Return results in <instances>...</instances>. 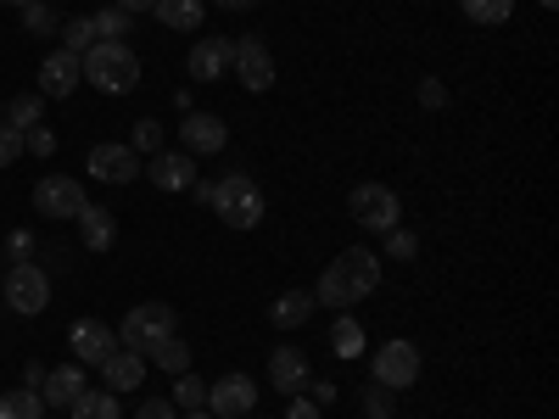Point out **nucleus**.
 I'll return each instance as SVG.
<instances>
[{
    "instance_id": "f257e3e1",
    "label": "nucleus",
    "mask_w": 559,
    "mask_h": 419,
    "mask_svg": "<svg viewBox=\"0 0 559 419\" xmlns=\"http://www.w3.org/2000/svg\"><path fill=\"white\" fill-rule=\"evenodd\" d=\"M381 286V258L376 252H364V247H347L331 268L319 274V286H313V302H324V308H353V302H364L369 291Z\"/></svg>"
},
{
    "instance_id": "f03ea898",
    "label": "nucleus",
    "mask_w": 559,
    "mask_h": 419,
    "mask_svg": "<svg viewBox=\"0 0 559 419\" xmlns=\"http://www.w3.org/2000/svg\"><path fill=\"white\" fill-rule=\"evenodd\" d=\"M84 79L102 89V96H129V89L140 84V57L129 51L123 39H96L90 51L79 57Z\"/></svg>"
},
{
    "instance_id": "7ed1b4c3",
    "label": "nucleus",
    "mask_w": 559,
    "mask_h": 419,
    "mask_svg": "<svg viewBox=\"0 0 559 419\" xmlns=\"http://www.w3.org/2000/svg\"><path fill=\"white\" fill-rule=\"evenodd\" d=\"M207 207H213L229 229H258V218H263V191H258L252 173H224V179L213 184Z\"/></svg>"
},
{
    "instance_id": "20e7f679",
    "label": "nucleus",
    "mask_w": 559,
    "mask_h": 419,
    "mask_svg": "<svg viewBox=\"0 0 559 419\" xmlns=\"http://www.w3.org/2000/svg\"><path fill=\"white\" fill-rule=\"evenodd\" d=\"M174 336V308L168 302H140V308H129L123 313V336H118V347H129V352H140L146 358L157 342H168Z\"/></svg>"
},
{
    "instance_id": "39448f33",
    "label": "nucleus",
    "mask_w": 559,
    "mask_h": 419,
    "mask_svg": "<svg viewBox=\"0 0 559 419\" xmlns=\"http://www.w3.org/2000/svg\"><path fill=\"white\" fill-rule=\"evenodd\" d=\"M347 213H353L364 229H381V236H386V229H397V218H403L397 191H392V184H376V179H369V184H353Z\"/></svg>"
},
{
    "instance_id": "423d86ee",
    "label": "nucleus",
    "mask_w": 559,
    "mask_h": 419,
    "mask_svg": "<svg viewBox=\"0 0 559 419\" xmlns=\"http://www.w3.org/2000/svg\"><path fill=\"white\" fill-rule=\"evenodd\" d=\"M7 302L17 313H45L51 308V274H45L39 263H12L7 268Z\"/></svg>"
},
{
    "instance_id": "0eeeda50",
    "label": "nucleus",
    "mask_w": 559,
    "mask_h": 419,
    "mask_svg": "<svg viewBox=\"0 0 559 419\" xmlns=\"http://www.w3.org/2000/svg\"><path fill=\"white\" fill-rule=\"evenodd\" d=\"M34 213H45V218H79V213H84L79 179H68V173H45V179L34 184Z\"/></svg>"
},
{
    "instance_id": "6e6552de",
    "label": "nucleus",
    "mask_w": 559,
    "mask_h": 419,
    "mask_svg": "<svg viewBox=\"0 0 559 419\" xmlns=\"http://www.w3.org/2000/svg\"><path fill=\"white\" fill-rule=\"evenodd\" d=\"M414 381H419V347H414V342H386V347L376 352V386L403 392V386H414Z\"/></svg>"
},
{
    "instance_id": "1a4fd4ad",
    "label": "nucleus",
    "mask_w": 559,
    "mask_h": 419,
    "mask_svg": "<svg viewBox=\"0 0 559 419\" xmlns=\"http://www.w3.org/2000/svg\"><path fill=\"white\" fill-rule=\"evenodd\" d=\"M84 168H90V179H102V184H129L140 173V152L118 146V140H102V146H90Z\"/></svg>"
},
{
    "instance_id": "9d476101",
    "label": "nucleus",
    "mask_w": 559,
    "mask_h": 419,
    "mask_svg": "<svg viewBox=\"0 0 559 419\" xmlns=\"http://www.w3.org/2000/svg\"><path fill=\"white\" fill-rule=\"evenodd\" d=\"M252 403H258L252 375H224V381L207 386V414H213V419H247Z\"/></svg>"
},
{
    "instance_id": "9b49d317",
    "label": "nucleus",
    "mask_w": 559,
    "mask_h": 419,
    "mask_svg": "<svg viewBox=\"0 0 559 419\" xmlns=\"http://www.w3.org/2000/svg\"><path fill=\"white\" fill-rule=\"evenodd\" d=\"M68 347H73V363H107L118 352V336L107 331L102 319H73V331H68Z\"/></svg>"
},
{
    "instance_id": "f8f14e48",
    "label": "nucleus",
    "mask_w": 559,
    "mask_h": 419,
    "mask_svg": "<svg viewBox=\"0 0 559 419\" xmlns=\"http://www.w3.org/2000/svg\"><path fill=\"white\" fill-rule=\"evenodd\" d=\"M229 62H236V45L218 39V34H202V39L191 45V57H185V68H191V79H197V84L224 79V73H229Z\"/></svg>"
},
{
    "instance_id": "ddd939ff",
    "label": "nucleus",
    "mask_w": 559,
    "mask_h": 419,
    "mask_svg": "<svg viewBox=\"0 0 559 419\" xmlns=\"http://www.w3.org/2000/svg\"><path fill=\"white\" fill-rule=\"evenodd\" d=\"M229 68H236V79L252 89V96H263V89L274 84V57L263 51V39H258V34L236 39V62H229Z\"/></svg>"
},
{
    "instance_id": "4468645a",
    "label": "nucleus",
    "mask_w": 559,
    "mask_h": 419,
    "mask_svg": "<svg viewBox=\"0 0 559 419\" xmlns=\"http://www.w3.org/2000/svg\"><path fill=\"white\" fill-rule=\"evenodd\" d=\"M157 191H191L197 184V157L191 152H152V163L140 168Z\"/></svg>"
},
{
    "instance_id": "2eb2a0df",
    "label": "nucleus",
    "mask_w": 559,
    "mask_h": 419,
    "mask_svg": "<svg viewBox=\"0 0 559 419\" xmlns=\"http://www.w3.org/2000/svg\"><path fill=\"white\" fill-rule=\"evenodd\" d=\"M79 79H84L79 57L73 51H51V57L39 62V96L45 101H62V96H73V89H79Z\"/></svg>"
},
{
    "instance_id": "dca6fc26",
    "label": "nucleus",
    "mask_w": 559,
    "mask_h": 419,
    "mask_svg": "<svg viewBox=\"0 0 559 419\" xmlns=\"http://www.w3.org/2000/svg\"><path fill=\"white\" fill-rule=\"evenodd\" d=\"M179 140H185V152H191V157H213V152L229 146V129L213 112H191V118L179 123Z\"/></svg>"
},
{
    "instance_id": "f3484780",
    "label": "nucleus",
    "mask_w": 559,
    "mask_h": 419,
    "mask_svg": "<svg viewBox=\"0 0 559 419\" xmlns=\"http://www.w3.org/2000/svg\"><path fill=\"white\" fill-rule=\"evenodd\" d=\"M269 381H274V392L297 397V392L308 386V352H302V347H274V358H269Z\"/></svg>"
},
{
    "instance_id": "a211bd4d",
    "label": "nucleus",
    "mask_w": 559,
    "mask_h": 419,
    "mask_svg": "<svg viewBox=\"0 0 559 419\" xmlns=\"http://www.w3.org/2000/svg\"><path fill=\"white\" fill-rule=\"evenodd\" d=\"M313 308H319V302H313V291H280V297H274V308H269V324H274V331H302Z\"/></svg>"
},
{
    "instance_id": "6ab92c4d",
    "label": "nucleus",
    "mask_w": 559,
    "mask_h": 419,
    "mask_svg": "<svg viewBox=\"0 0 559 419\" xmlns=\"http://www.w3.org/2000/svg\"><path fill=\"white\" fill-rule=\"evenodd\" d=\"M102 375H107V392H140V381H146V358L123 347V352H112L102 363Z\"/></svg>"
},
{
    "instance_id": "aec40b11",
    "label": "nucleus",
    "mask_w": 559,
    "mask_h": 419,
    "mask_svg": "<svg viewBox=\"0 0 559 419\" xmlns=\"http://www.w3.org/2000/svg\"><path fill=\"white\" fill-rule=\"evenodd\" d=\"M45 392H39V403H51V408H68L79 392H84V369L79 363H62V369H51V375L39 381Z\"/></svg>"
},
{
    "instance_id": "412c9836",
    "label": "nucleus",
    "mask_w": 559,
    "mask_h": 419,
    "mask_svg": "<svg viewBox=\"0 0 559 419\" xmlns=\"http://www.w3.org/2000/svg\"><path fill=\"white\" fill-rule=\"evenodd\" d=\"M157 23L163 28H174V34H197L202 28V17H207V7H202V0H157Z\"/></svg>"
},
{
    "instance_id": "4be33fe9",
    "label": "nucleus",
    "mask_w": 559,
    "mask_h": 419,
    "mask_svg": "<svg viewBox=\"0 0 559 419\" xmlns=\"http://www.w3.org/2000/svg\"><path fill=\"white\" fill-rule=\"evenodd\" d=\"M79 236H84L90 252H107V247L118 241V224H112L107 207H90V202H84V213H79Z\"/></svg>"
},
{
    "instance_id": "5701e85b",
    "label": "nucleus",
    "mask_w": 559,
    "mask_h": 419,
    "mask_svg": "<svg viewBox=\"0 0 559 419\" xmlns=\"http://www.w3.org/2000/svg\"><path fill=\"white\" fill-rule=\"evenodd\" d=\"M146 363H157L163 375H185V369H191V347H185L179 336H168V342H157V347L146 352Z\"/></svg>"
},
{
    "instance_id": "b1692460",
    "label": "nucleus",
    "mask_w": 559,
    "mask_h": 419,
    "mask_svg": "<svg viewBox=\"0 0 559 419\" xmlns=\"http://www.w3.org/2000/svg\"><path fill=\"white\" fill-rule=\"evenodd\" d=\"M331 352H336V358H358V352H364V324H358L353 313H342V319L331 324Z\"/></svg>"
},
{
    "instance_id": "393cba45",
    "label": "nucleus",
    "mask_w": 559,
    "mask_h": 419,
    "mask_svg": "<svg viewBox=\"0 0 559 419\" xmlns=\"http://www.w3.org/2000/svg\"><path fill=\"white\" fill-rule=\"evenodd\" d=\"M68 408H73V419H118V397L112 392H90V386Z\"/></svg>"
},
{
    "instance_id": "a878e982",
    "label": "nucleus",
    "mask_w": 559,
    "mask_h": 419,
    "mask_svg": "<svg viewBox=\"0 0 559 419\" xmlns=\"http://www.w3.org/2000/svg\"><path fill=\"white\" fill-rule=\"evenodd\" d=\"M459 7H464V17H471V23L498 28V23H509V12H515V0H459Z\"/></svg>"
},
{
    "instance_id": "bb28decb",
    "label": "nucleus",
    "mask_w": 559,
    "mask_h": 419,
    "mask_svg": "<svg viewBox=\"0 0 559 419\" xmlns=\"http://www.w3.org/2000/svg\"><path fill=\"white\" fill-rule=\"evenodd\" d=\"M39 112H45V96H39V89H34V96H12V107H7V129L28 134V129L39 123Z\"/></svg>"
},
{
    "instance_id": "cd10ccee",
    "label": "nucleus",
    "mask_w": 559,
    "mask_h": 419,
    "mask_svg": "<svg viewBox=\"0 0 559 419\" xmlns=\"http://www.w3.org/2000/svg\"><path fill=\"white\" fill-rule=\"evenodd\" d=\"M168 403L185 408V414H191V408H207V381H197L191 369H185V375H174V397H168Z\"/></svg>"
},
{
    "instance_id": "c85d7f7f",
    "label": "nucleus",
    "mask_w": 559,
    "mask_h": 419,
    "mask_svg": "<svg viewBox=\"0 0 559 419\" xmlns=\"http://www.w3.org/2000/svg\"><path fill=\"white\" fill-rule=\"evenodd\" d=\"M39 392L28 386V392H0V419H39Z\"/></svg>"
},
{
    "instance_id": "c756f323",
    "label": "nucleus",
    "mask_w": 559,
    "mask_h": 419,
    "mask_svg": "<svg viewBox=\"0 0 559 419\" xmlns=\"http://www.w3.org/2000/svg\"><path fill=\"white\" fill-rule=\"evenodd\" d=\"M62 39H68V45H62V51H73V57H84V51H90V45H96V23H90V17H73V23L62 28Z\"/></svg>"
},
{
    "instance_id": "7c9ffc66",
    "label": "nucleus",
    "mask_w": 559,
    "mask_h": 419,
    "mask_svg": "<svg viewBox=\"0 0 559 419\" xmlns=\"http://www.w3.org/2000/svg\"><path fill=\"white\" fill-rule=\"evenodd\" d=\"M129 152H163V123L157 118H140L134 123V146Z\"/></svg>"
},
{
    "instance_id": "2f4dec72",
    "label": "nucleus",
    "mask_w": 559,
    "mask_h": 419,
    "mask_svg": "<svg viewBox=\"0 0 559 419\" xmlns=\"http://www.w3.org/2000/svg\"><path fill=\"white\" fill-rule=\"evenodd\" d=\"M23 152H34V157H51V152H57V134L34 123V129L23 134Z\"/></svg>"
},
{
    "instance_id": "473e14b6",
    "label": "nucleus",
    "mask_w": 559,
    "mask_h": 419,
    "mask_svg": "<svg viewBox=\"0 0 559 419\" xmlns=\"http://www.w3.org/2000/svg\"><path fill=\"white\" fill-rule=\"evenodd\" d=\"M364 414H369V419H392V392H386V386H369V392H364Z\"/></svg>"
},
{
    "instance_id": "72a5a7b5",
    "label": "nucleus",
    "mask_w": 559,
    "mask_h": 419,
    "mask_svg": "<svg viewBox=\"0 0 559 419\" xmlns=\"http://www.w3.org/2000/svg\"><path fill=\"white\" fill-rule=\"evenodd\" d=\"M414 252H419V241L408 236V229H386V258L403 263V258H414Z\"/></svg>"
},
{
    "instance_id": "f704fd0d",
    "label": "nucleus",
    "mask_w": 559,
    "mask_h": 419,
    "mask_svg": "<svg viewBox=\"0 0 559 419\" xmlns=\"http://www.w3.org/2000/svg\"><path fill=\"white\" fill-rule=\"evenodd\" d=\"M23 157V134L17 129H7V123H0V168H12Z\"/></svg>"
},
{
    "instance_id": "c9c22d12",
    "label": "nucleus",
    "mask_w": 559,
    "mask_h": 419,
    "mask_svg": "<svg viewBox=\"0 0 559 419\" xmlns=\"http://www.w3.org/2000/svg\"><path fill=\"white\" fill-rule=\"evenodd\" d=\"M134 419H179V408L168 397H146V403L134 408Z\"/></svg>"
},
{
    "instance_id": "e433bc0d",
    "label": "nucleus",
    "mask_w": 559,
    "mask_h": 419,
    "mask_svg": "<svg viewBox=\"0 0 559 419\" xmlns=\"http://www.w3.org/2000/svg\"><path fill=\"white\" fill-rule=\"evenodd\" d=\"M419 107H431V112H442V107H448V89H442L437 79H426V84H419Z\"/></svg>"
},
{
    "instance_id": "4c0bfd02",
    "label": "nucleus",
    "mask_w": 559,
    "mask_h": 419,
    "mask_svg": "<svg viewBox=\"0 0 559 419\" xmlns=\"http://www.w3.org/2000/svg\"><path fill=\"white\" fill-rule=\"evenodd\" d=\"M90 23H96V34H129V12H102Z\"/></svg>"
},
{
    "instance_id": "58836bf2",
    "label": "nucleus",
    "mask_w": 559,
    "mask_h": 419,
    "mask_svg": "<svg viewBox=\"0 0 559 419\" xmlns=\"http://www.w3.org/2000/svg\"><path fill=\"white\" fill-rule=\"evenodd\" d=\"M286 419H319V403L297 392V397H292V408H286Z\"/></svg>"
},
{
    "instance_id": "ea45409f",
    "label": "nucleus",
    "mask_w": 559,
    "mask_h": 419,
    "mask_svg": "<svg viewBox=\"0 0 559 419\" xmlns=\"http://www.w3.org/2000/svg\"><path fill=\"white\" fill-rule=\"evenodd\" d=\"M23 17H28V34H45V28L57 23L51 12H45V7H23Z\"/></svg>"
},
{
    "instance_id": "a19ab883",
    "label": "nucleus",
    "mask_w": 559,
    "mask_h": 419,
    "mask_svg": "<svg viewBox=\"0 0 559 419\" xmlns=\"http://www.w3.org/2000/svg\"><path fill=\"white\" fill-rule=\"evenodd\" d=\"M152 7H157V0H118V12H129V17L134 12H152Z\"/></svg>"
},
{
    "instance_id": "79ce46f5",
    "label": "nucleus",
    "mask_w": 559,
    "mask_h": 419,
    "mask_svg": "<svg viewBox=\"0 0 559 419\" xmlns=\"http://www.w3.org/2000/svg\"><path fill=\"white\" fill-rule=\"evenodd\" d=\"M313 403H319V408H324V403H336V386H331V381H319V386H313Z\"/></svg>"
},
{
    "instance_id": "37998d69",
    "label": "nucleus",
    "mask_w": 559,
    "mask_h": 419,
    "mask_svg": "<svg viewBox=\"0 0 559 419\" xmlns=\"http://www.w3.org/2000/svg\"><path fill=\"white\" fill-rule=\"evenodd\" d=\"M213 7H224V12H247V7H258V0H213Z\"/></svg>"
},
{
    "instance_id": "c03bdc74",
    "label": "nucleus",
    "mask_w": 559,
    "mask_h": 419,
    "mask_svg": "<svg viewBox=\"0 0 559 419\" xmlns=\"http://www.w3.org/2000/svg\"><path fill=\"white\" fill-rule=\"evenodd\" d=\"M179 419H213V414L207 408H191V414H179Z\"/></svg>"
},
{
    "instance_id": "a18cd8bd",
    "label": "nucleus",
    "mask_w": 559,
    "mask_h": 419,
    "mask_svg": "<svg viewBox=\"0 0 559 419\" xmlns=\"http://www.w3.org/2000/svg\"><path fill=\"white\" fill-rule=\"evenodd\" d=\"M0 7H34V0H0Z\"/></svg>"
},
{
    "instance_id": "49530a36",
    "label": "nucleus",
    "mask_w": 559,
    "mask_h": 419,
    "mask_svg": "<svg viewBox=\"0 0 559 419\" xmlns=\"http://www.w3.org/2000/svg\"><path fill=\"white\" fill-rule=\"evenodd\" d=\"M537 7H559V0H537Z\"/></svg>"
}]
</instances>
